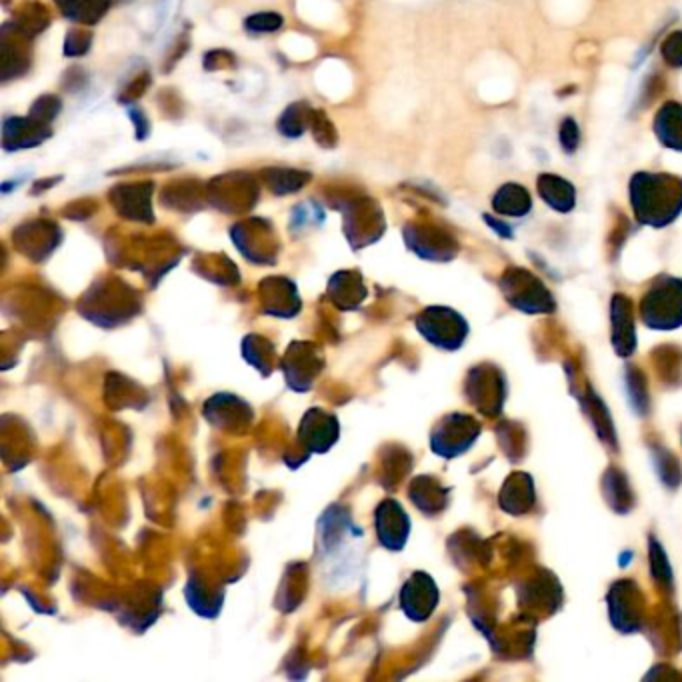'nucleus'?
<instances>
[{
  "label": "nucleus",
  "mask_w": 682,
  "mask_h": 682,
  "mask_svg": "<svg viewBox=\"0 0 682 682\" xmlns=\"http://www.w3.org/2000/svg\"><path fill=\"white\" fill-rule=\"evenodd\" d=\"M112 0H56L60 12L76 22L92 24L102 18Z\"/></svg>",
  "instance_id": "nucleus-5"
},
{
  "label": "nucleus",
  "mask_w": 682,
  "mask_h": 682,
  "mask_svg": "<svg viewBox=\"0 0 682 682\" xmlns=\"http://www.w3.org/2000/svg\"><path fill=\"white\" fill-rule=\"evenodd\" d=\"M92 42V36L90 32H82V30H70L68 36H66V42H64V54L66 56H78V54H84L88 50Z\"/></svg>",
  "instance_id": "nucleus-12"
},
{
  "label": "nucleus",
  "mask_w": 682,
  "mask_h": 682,
  "mask_svg": "<svg viewBox=\"0 0 682 682\" xmlns=\"http://www.w3.org/2000/svg\"><path fill=\"white\" fill-rule=\"evenodd\" d=\"M298 436L312 452H324L338 438V420L318 408H310L300 422Z\"/></svg>",
  "instance_id": "nucleus-3"
},
{
  "label": "nucleus",
  "mask_w": 682,
  "mask_h": 682,
  "mask_svg": "<svg viewBox=\"0 0 682 682\" xmlns=\"http://www.w3.org/2000/svg\"><path fill=\"white\" fill-rule=\"evenodd\" d=\"M376 534L382 546L388 550H400L408 534V516L394 500H384L374 512Z\"/></svg>",
  "instance_id": "nucleus-1"
},
{
  "label": "nucleus",
  "mask_w": 682,
  "mask_h": 682,
  "mask_svg": "<svg viewBox=\"0 0 682 682\" xmlns=\"http://www.w3.org/2000/svg\"><path fill=\"white\" fill-rule=\"evenodd\" d=\"M312 128H314V138L316 142H320L322 146L330 148L336 142V132L332 128V124L328 122V118L324 116V112H314L312 116Z\"/></svg>",
  "instance_id": "nucleus-11"
},
{
  "label": "nucleus",
  "mask_w": 682,
  "mask_h": 682,
  "mask_svg": "<svg viewBox=\"0 0 682 682\" xmlns=\"http://www.w3.org/2000/svg\"><path fill=\"white\" fill-rule=\"evenodd\" d=\"M60 110V100L56 96H40L32 106H30V114L34 118H40L44 122H52L56 118Z\"/></svg>",
  "instance_id": "nucleus-10"
},
{
  "label": "nucleus",
  "mask_w": 682,
  "mask_h": 682,
  "mask_svg": "<svg viewBox=\"0 0 682 682\" xmlns=\"http://www.w3.org/2000/svg\"><path fill=\"white\" fill-rule=\"evenodd\" d=\"M138 114H140L138 110H130V118L136 122V128H138V138H144L148 134V124L144 116H138Z\"/></svg>",
  "instance_id": "nucleus-13"
},
{
  "label": "nucleus",
  "mask_w": 682,
  "mask_h": 682,
  "mask_svg": "<svg viewBox=\"0 0 682 682\" xmlns=\"http://www.w3.org/2000/svg\"><path fill=\"white\" fill-rule=\"evenodd\" d=\"M150 190L152 184H122L110 190V200L116 204L118 212L134 220H152L150 212Z\"/></svg>",
  "instance_id": "nucleus-4"
},
{
  "label": "nucleus",
  "mask_w": 682,
  "mask_h": 682,
  "mask_svg": "<svg viewBox=\"0 0 682 682\" xmlns=\"http://www.w3.org/2000/svg\"><path fill=\"white\" fill-rule=\"evenodd\" d=\"M312 116H314V112L310 110V106L306 102H296V104L288 106L284 110V114L280 116L278 130L284 136L296 138V136H300L304 132V128L308 124H312Z\"/></svg>",
  "instance_id": "nucleus-7"
},
{
  "label": "nucleus",
  "mask_w": 682,
  "mask_h": 682,
  "mask_svg": "<svg viewBox=\"0 0 682 682\" xmlns=\"http://www.w3.org/2000/svg\"><path fill=\"white\" fill-rule=\"evenodd\" d=\"M50 136V124L34 118L32 114L28 118H6L4 130H2V144L6 150H20V148H32L44 142Z\"/></svg>",
  "instance_id": "nucleus-2"
},
{
  "label": "nucleus",
  "mask_w": 682,
  "mask_h": 682,
  "mask_svg": "<svg viewBox=\"0 0 682 682\" xmlns=\"http://www.w3.org/2000/svg\"><path fill=\"white\" fill-rule=\"evenodd\" d=\"M262 176H264L266 184L276 194H286V192L298 190L310 178L308 172H298V170H288V168H268L262 172Z\"/></svg>",
  "instance_id": "nucleus-8"
},
{
  "label": "nucleus",
  "mask_w": 682,
  "mask_h": 682,
  "mask_svg": "<svg viewBox=\"0 0 682 682\" xmlns=\"http://www.w3.org/2000/svg\"><path fill=\"white\" fill-rule=\"evenodd\" d=\"M416 600H424L426 604H430L434 608V600H436V588L434 582L426 576V574H414L408 578V582L402 588L400 594V604L404 608L406 614L412 612Z\"/></svg>",
  "instance_id": "nucleus-6"
},
{
  "label": "nucleus",
  "mask_w": 682,
  "mask_h": 682,
  "mask_svg": "<svg viewBox=\"0 0 682 682\" xmlns=\"http://www.w3.org/2000/svg\"><path fill=\"white\" fill-rule=\"evenodd\" d=\"M248 32L260 34V32H274L282 26V16L276 12H260V14H252L246 18L244 22Z\"/></svg>",
  "instance_id": "nucleus-9"
}]
</instances>
